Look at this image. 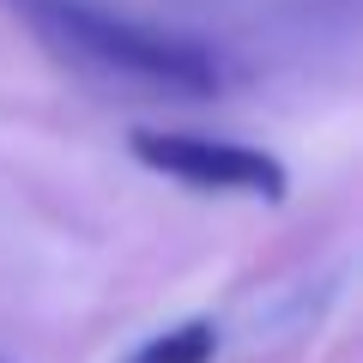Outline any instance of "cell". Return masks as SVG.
Returning <instances> with one entry per match:
<instances>
[{"label": "cell", "instance_id": "cell-1", "mask_svg": "<svg viewBox=\"0 0 363 363\" xmlns=\"http://www.w3.org/2000/svg\"><path fill=\"white\" fill-rule=\"evenodd\" d=\"M55 55L91 67L109 79H133V85H157V91H182V97H206L230 79L212 43L182 37V30L145 25V18H121L97 0H6Z\"/></svg>", "mask_w": 363, "mask_h": 363}, {"label": "cell", "instance_id": "cell-2", "mask_svg": "<svg viewBox=\"0 0 363 363\" xmlns=\"http://www.w3.org/2000/svg\"><path fill=\"white\" fill-rule=\"evenodd\" d=\"M133 157L145 169L169 182H188L200 194H242V200H267L279 206L291 188L285 164L272 152H255V145H236V140H212V133H164V128H140L133 133Z\"/></svg>", "mask_w": 363, "mask_h": 363}, {"label": "cell", "instance_id": "cell-3", "mask_svg": "<svg viewBox=\"0 0 363 363\" xmlns=\"http://www.w3.org/2000/svg\"><path fill=\"white\" fill-rule=\"evenodd\" d=\"M212 357H218V327L212 321H182V327L152 333L128 363H212Z\"/></svg>", "mask_w": 363, "mask_h": 363}]
</instances>
